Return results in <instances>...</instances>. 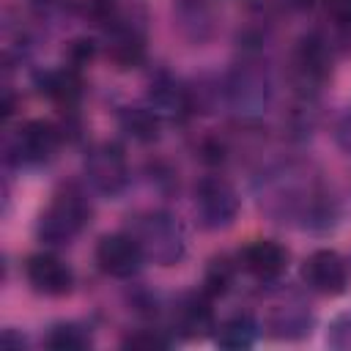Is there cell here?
Masks as SVG:
<instances>
[{
  "instance_id": "obj_1",
  "label": "cell",
  "mask_w": 351,
  "mask_h": 351,
  "mask_svg": "<svg viewBox=\"0 0 351 351\" xmlns=\"http://www.w3.org/2000/svg\"><path fill=\"white\" fill-rule=\"evenodd\" d=\"M261 203L277 219H299L304 228H326L335 217L332 200L321 184L310 178V173L291 167L269 178Z\"/></svg>"
},
{
  "instance_id": "obj_2",
  "label": "cell",
  "mask_w": 351,
  "mask_h": 351,
  "mask_svg": "<svg viewBox=\"0 0 351 351\" xmlns=\"http://www.w3.org/2000/svg\"><path fill=\"white\" fill-rule=\"evenodd\" d=\"M132 236L140 241L145 261L159 266H176L186 255V233L178 217L170 211H148L134 219Z\"/></svg>"
},
{
  "instance_id": "obj_3",
  "label": "cell",
  "mask_w": 351,
  "mask_h": 351,
  "mask_svg": "<svg viewBox=\"0 0 351 351\" xmlns=\"http://www.w3.org/2000/svg\"><path fill=\"white\" fill-rule=\"evenodd\" d=\"M88 219H90V206L85 203V197L80 192H74V189H63L38 214L36 233H38V239L44 244L63 247V244L74 241L82 233Z\"/></svg>"
},
{
  "instance_id": "obj_4",
  "label": "cell",
  "mask_w": 351,
  "mask_h": 351,
  "mask_svg": "<svg viewBox=\"0 0 351 351\" xmlns=\"http://www.w3.org/2000/svg\"><path fill=\"white\" fill-rule=\"evenodd\" d=\"M195 214L206 230H222L233 225L239 214V195L222 176H206L195 184Z\"/></svg>"
},
{
  "instance_id": "obj_5",
  "label": "cell",
  "mask_w": 351,
  "mask_h": 351,
  "mask_svg": "<svg viewBox=\"0 0 351 351\" xmlns=\"http://www.w3.org/2000/svg\"><path fill=\"white\" fill-rule=\"evenodd\" d=\"M85 178L88 184L107 197H115L129 184V162L121 145L115 143H99L85 156Z\"/></svg>"
},
{
  "instance_id": "obj_6",
  "label": "cell",
  "mask_w": 351,
  "mask_h": 351,
  "mask_svg": "<svg viewBox=\"0 0 351 351\" xmlns=\"http://www.w3.org/2000/svg\"><path fill=\"white\" fill-rule=\"evenodd\" d=\"M291 71H293V82L296 88L307 96L315 93L332 74V49L326 44V38H321L318 33H310L299 41L293 60H291Z\"/></svg>"
},
{
  "instance_id": "obj_7",
  "label": "cell",
  "mask_w": 351,
  "mask_h": 351,
  "mask_svg": "<svg viewBox=\"0 0 351 351\" xmlns=\"http://www.w3.org/2000/svg\"><path fill=\"white\" fill-rule=\"evenodd\" d=\"M96 263L107 277L129 280L143 269L145 252L132 233H107L96 244Z\"/></svg>"
},
{
  "instance_id": "obj_8",
  "label": "cell",
  "mask_w": 351,
  "mask_h": 351,
  "mask_svg": "<svg viewBox=\"0 0 351 351\" xmlns=\"http://www.w3.org/2000/svg\"><path fill=\"white\" fill-rule=\"evenodd\" d=\"M302 280L310 291H315L321 296H340V293H346V288L351 282V269L340 252L315 250L302 263Z\"/></svg>"
},
{
  "instance_id": "obj_9",
  "label": "cell",
  "mask_w": 351,
  "mask_h": 351,
  "mask_svg": "<svg viewBox=\"0 0 351 351\" xmlns=\"http://www.w3.org/2000/svg\"><path fill=\"white\" fill-rule=\"evenodd\" d=\"M58 145H60V132H58L55 123H49V121H27L14 134L11 156L25 167H36V165L49 162L55 156Z\"/></svg>"
},
{
  "instance_id": "obj_10",
  "label": "cell",
  "mask_w": 351,
  "mask_h": 351,
  "mask_svg": "<svg viewBox=\"0 0 351 351\" xmlns=\"http://www.w3.org/2000/svg\"><path fill=\"white\" fill-rule=\"evenodd\" d=\"M25 277L30 288L44 296H63L74 285L71 266L55 252H33L25 261Z\"/></svg>"
},
{
  "instance_id": "obj_11",
  "label": "cell",
  "mask_w": 351,
  "mask_h": 351,
  "mask_svg": "<svg viewBox=\"0 0 351 351\" xmlns=\"http://www.w3.org/2000/svg\"><path fill=\"white\" fill-rule=\"evenodd\" d=\"M225 93H228V101L233 104L236 112H258L269 101V80L263 71L241 66L228 80Z\"/></svg>"
},
{
  "instance_id": "obj_12",
  "label": "cell",
  "mask_w": 351,
  "mask_h": 351,
  "mask_svg": "<svg viewBox=\"0 0 351 351\" xmlns=\"http://www.w3.org/2000/svg\"><path fill=\"white\" fill-rule=\"evenodd\" d=\"M239 263L244 271H250L255 280H263V282H271L277 280L285 266H288V252L282 244L271 241V239H258L252 244H247L239 255Z\"/></svg>"
},
{
  "instance_id": "obj_13",
  "label": "cell",
  "mask_w": 351,
  "mask_h": 351,
  "mask_svg": "<svg viewBox=\"0 0 351 351\" xmlns=\"http://www.w3.org/2000/svg\"><path fill=\"white\" fill-rule=\"evenodd\" d=\"M208 302H211V296H206L203 291L200 293H192V296H184L176 304L173 326L184 337H200L208 329H214V313H211V304Z\"/></svg>"
},
{
  "instance_id": "obj_14",
  "label": "cell",
  "mask_w": 351,
  "mask_h": 351,
  "mask_svg": "<svg viewBox=\"0 0 351 351\" xmlns=\"http://www.w3.org/2000/svg\"><path fill=\"white\" fill-rule=\"evenodd\" d=\"M313 315L302 302H280L269 313V329L280 340H296L310 335Z\"/></svg>"
},
{
  "instance_id": "obj_15",
  "label": "cell",
  "mask_w": 351,
  "mask_h": 351,
  "mask_svg": "<svg viewBox=\"0 0 351 351\" xmlns=\"http://www.w3.org/2000/svg\"><path fill=\"white\" fill-rule=\"evenodd\" d=\"M148 104L165 118H184L189 110H192V99H189V90L181 88L176 80L170 77H162L151 85V93H148Z\"/></svg>"
},
{
  "instance_id": "obj_16",
  "label": "cell",
  "mask_w": 351,
  "mask_h": 351,
  "mask_svg": "<svg viewBox=\"0 0 351 351\" xmlns=\"http://www.w3.org/2000/svg\"><path fill=\"white\" fill-rule=\"evenodd\" d=\"M121 126L126 134H132L134 140L140 143H151L159 137V126H162V115L151 107V104H143V107H126L121 112Z\"/></svg>"
},
{
  "instance_id": "obj_17",
  "label": "cell",
  "mask_w": 351,
  "mask_h": 351,
  "mask_svg": "<svg viewBox=\"0 0 351 351\" xmlns=\"http://www.w3.org/2000/svg\"><path fill=\"white\" fill-rule=\"evenodd\" d=\"M255 340H258V324H255V318L247 315V313H239V315L228 318V321L217 329V346L230 348V351L250 348Z\"/></svg>"
},
{
  "instance_id": "obj_18",
  "label": "cell",
  "mask_w": 351,
  "mask_h": 351,
  "mask_svg": "<svg viewBox=\"0 0 351 351\" xmlns=\"http://www.w3.org/2000/svg\"><path fill=\"white\" fill-rule=\"evenodd\" d=\"M44 346L47 348H55V351H80V348H88L90 346V335L85 326L80 324H55L47 337H44Z\"/></svg>"
},
{
  "instance_id": "obj_19",
  "label": "cell",
  "mask_w": 351,
  "mask_h": 351,
  "mask_svg": "<svg viewBox=\"0 0 351 351\" xmlns=\"http://www.w3.org/2000/svg\"><path fill=\"white\" fill-rule=\"evenodd\" d=\"M44 90L60 101V104H71L80 93H82V82H80V74L74 69H60V71H49L44 80H41Z\"/></svg>"
},
{
  "instance_id": "obj_20",
  "label": "cell",
  "mask_w": 351,
  "mask_h": 351,
  "mask_svg": "<svg viewBox=\"0 0 351 351\" xmlns=\"http://www.w3.org/2000/svg\"><path fill=\"white\" fill-rule=\"evenodd\" d=\"M233 263H228V258H219V261H211L208 271H206V280H203V293L206 296H222L230 282H233Z\"/></svg>"
},
{
  "instance_id": "obj_21",
  "label": "cell",
  "mask_w": 351,
  "mask_h": 351,
  "mask_svg": "<svg viewBox=\"0 0 351 351\" xmlns=\"http://www.w3.org/2000/svg\"><path fill=\"white\" fill-rule=\"evenodd\" d=\"M170 340L156 329H143V332H137V335H129L126 340H123V346L126 348H165Z\"/></svg>"
},
{
  "instance_id": "obj_22",
  "label": "cell",
  "mask_w": 351,
  "mask_h": 351,
  "mask_svg": "<svg viewBox=\"0 0 351 351\" xmlns=\"http://www.w3.org/2000/svg\"><path fill=\"white\" fill-rule=\"evenodd\" d=\"M335 348H351V313H343L332 326H329V337H326Z\"/></svg>"
},
{
  "instance_id": "obj_23",
  "label": "cell",
  "mask_w": 351,
  "mask_h": 351,
  "mask_svg": "<svg viewBox=\"0 0 351 351\" xmlns=\"http://www.w3.org/2000/svg\"><path fill=\"white\" fill-rule=\"evenodd\" d=\"M326 11L337 25L351 27V0H326Z\"/></svg>"
},
{
  "instance_id": "obj_24",
  "label": "cell",
  "mask_w": 351,
  "mask_h": 351,
  "mask_svg": "<svg viewBox=\"0 0 351 351\" xmlns=\"http://www.w3.org/2000/svg\"><path fill=\"white\" fill-rule=\"evenodd\" d=\"M337 143H340L343 151L351 154V107H348V112H346V115L340 118V123H337Z\"/></svg>"
},
{
  "instance_id": "obj_25",
  "label": "cell",
  "mask_w": 351,
  "mask_h": 351,
  "mask_svg": "<svg viewBox=\"0 0 351 351\" xmlns=\"http://www.w3.org/2000/svg\"><path fill=\"white\" fill-rule=\"evenodd\" d=\"M288 3H291L293 8H310V5L315 3V0H288Z\"/></svg>"
}]
</instances>
